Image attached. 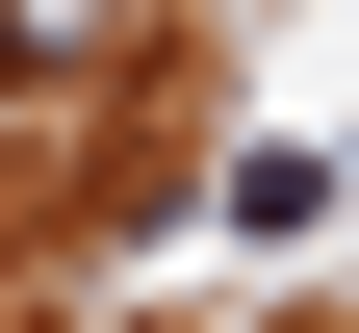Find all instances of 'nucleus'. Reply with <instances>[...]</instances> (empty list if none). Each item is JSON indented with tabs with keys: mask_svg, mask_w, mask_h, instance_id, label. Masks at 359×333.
I'll list each match as a JSON object with an SVG mask.
<instances>
[{
	"mask_svg": "<svg viewBox=\"0 0 359 333\" xmlns=\"http://www.w3.org/2000/svg\"><path fill=\"white\" fill-rule=\"evenodd\" d=\"M128 52V0H0V77H103Z\"/></svg>",
	"mask_w": 359,
	"mask_h": 333,
	"instance_id": "nucleus-1",
	"label": "nucleus"
}]
</instances>
